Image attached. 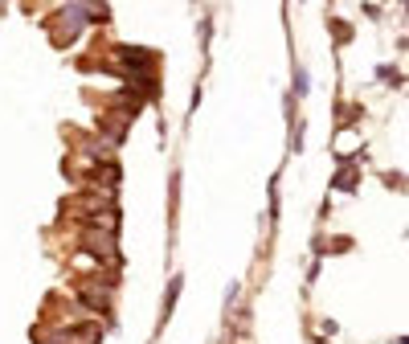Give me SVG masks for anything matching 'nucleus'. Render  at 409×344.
Wrapping results in <instances>:
<instances>
[{
  "instance_id": "7ed1b4c3",
  "label": "nucleus",
  "mask_w": 409,
  "mask_h": 344,
  "mask_svg": "<svg viewBox=\"0 0 409 344\" xmlns=\"http://www.w3.org/2000/svg\"><path fill=\"white\" fill-rule=\"evenodd\" d=\"M332 33H336V37H352V29H348V25H340V21H332Z\"/></svg>"
},
{
  "instance_id": "f257e3e1",
  "label": "nucleus",
  "mask_w": 409,
  "mask_h": 344,
  "mask_svg": "<svg viewBox=\"0 0 409 344\" xmlns=\"http://www.w3.org/2000/svg\"><path fill=\"white\" fill-rule=\"evenodd\" d=\"M82 246H86L90 254H98V258H107V254H115V238H111V234H102V230H90V234L82 238Z\"/></svg>"
},
{
  "instance_id": "f03ea898",
  "label": "nucleus",
  "mask_w": 409,
  "mask_h": 344,
  "mask_svg": "<svg viewBox=\"0 0 409 344\" xmlns=\"http://www.w3.org/2000/svg\"><path fill=\"white\" fill-rule=\"evenodd\" d=\"M78 303L90 307L98 316H111V303H107V291H78Z\"/></svg>"
}]
</instances>
